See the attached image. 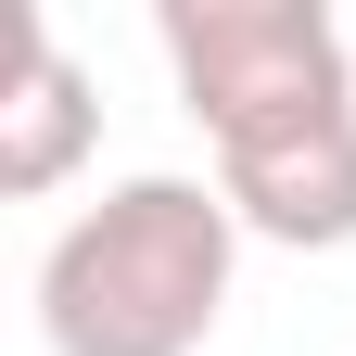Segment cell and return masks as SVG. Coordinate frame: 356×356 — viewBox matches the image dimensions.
<instances>
[{
	"label": "cell",
	"mask_w": 356,
	"mask_h": 356,
	"mask_svg": "<svg viewBox=\"0 0 356 356\" xmlns=\"http://www.w3.org/2000/svg\"><path fill=\"white\" fill-rule=\"evenodd\" d=\"M178 102L216 140V191L254 242H356V51L318 0H165Z\"/></svg>",
	"instance_id": "obj_1"
},
{
	"label": "cell",
	"mask_w": 356,
	"mask_h": 356,
	"mask_svg": "<svg viewBox=\"0 0 356 356\" xmlns=\"http://www.w3.org/2000/svg\"><path fill=\"white\" fill-rule=\"evenodd\" d=\"M242 216L216 178H115L38 254V343L51 356H204L229 318Z\"/></svg>",
	"instance_id": "obj_2"
},
{
	"label": "cell",
	"mask_w": 356,
	"mask_h": 356,
	"mask_svg": "<svg viewBox=\"0 0 356 356\" xmlns=\"http://www.w3.org/2000/svg\"><path fill=\"white\" fill-rule=\"evenodd\" d=\"M89 127H102V102H89V76L51 26H26V64H13V102H0V191L38 204V191H64L76 153H89Z\"/></svg>",
	"instance_id": "obj_3"
}]
</instances>
